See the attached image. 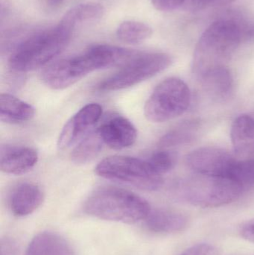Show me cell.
<instances>
[{
  "mask_svg": "<svg viewBox=\"0 0 254 255\" xmlns=\"http://www.w3.org/2000/svg\"><path fill=\"white\" fill-rule=\"evenodd\" d=\"M102 108L97 103L86 105L73 115L63 128L58 146L60 150H66L77 145L101 119Z\"/></svg>",
  "mask_w": 254,
  "mask_h": 255,
  "instance_id": "cell-10",
  "label": "cell"
},
{
  "mask_svg": "<svg viewBox=\"0 0 254 255\" xmlns=\"http://www.w3.org/2000/svg\"><path fill=\"white\" fill-rule=\"evenodd\" d=\"M152 34L150 25L136 20L124 21L116 30L118 38L128 44H138L149 39Z\"/></svg>",
  "mask_w": 254,
  "mask_h": 255,
  "instance_id": "cell-22",
  "label": "cell"
},
{
  "mask_svg": "<svg viewBox=\"0 0 254 255\" xmlns=\"http://www.w3.org/2000/svg\"><path fill=\"white\" fill-rule=\"evenodd\" d=\"M35 109L25 102L8 94H0V120L8 124H19L31 121Z\"/></svg>",
  "mask_w": 254,
  "mask_h": 255,
  "instance_id": "cell-18",
  "label": "cell"
},
{
  "mask_svg": "<svg viewBox=\"0 0 254 255\" xmlns=\"http://www.w3.org/2000/svg\"><path fill=\"white\" fill-rule=\"evenodd\" d=\"M186 0H152L154 7L161 11H170L184 5Z\"/></svg>",
  "mask_w": 254,
  "mask_h": 255,
  "instance_id": "cell-25",
  "label": "cell"
},
{
  "mask_svg": "<svg viewBox=\"0 0 254 255\" xmlns=\"http://www.w3.org/2000/svg\"><path fill=\"white\" fill-rule=\"evenodd\" d=\"M145 221L149 231L160 234L183 232L188 224L186 216L181 213L167 209L152 210Z\"/></svg>",
  "mask_w": 254,
  "mask_h": 255,
  "instance_id": "cell-14",
  "label": "cell"
},
{
  "mask_svg": "<svg viewBox=\"0 0 254 255\" xmlns=\"http://www.w3.org/2000/svg\"><path fill=\"white\" fill-rule=\"evenodd\" d=\"M25 255H74L70 244L61 235L43 232L33 238Z\"/></svg>",
  "mask_w": 254,
  "mask_h": 255,
  "instance_id": "cell-17",
  "label": "cell"
},
{
  "mask_svg": "<svg viewBox=\"0 0 254 255\" xmlns=\"http://www.w3.org/2000/svg\"><path fill=\"white\" fill-rule=\"evenodd\" d=\"M231 139L234 152L240 157L254 155V119L240 115L231 126Z\"/></svg>",
  "mask_w": 254,
  "mask_h": 255,
  "instance_id": "cell-15",
  "label": "cell"
},
{
  "mask_svg": "<svg viewBox=\"0 0 254 255\" xmlns=\"http://www.w3.org/2000/svg\"><path fill=\"white\" fill-rule=\"evenodd\" d=\"M190 103L188 85L181 79L169 78L161 82L151 94L145 105V116L152 123L167 122L183 115Z\"/></svg>",
  "mask_w": 254,
  "mask_h": 255,
  "instance_id": "cell-8",
  "label": "cell"
},
{
  "mask_svg": "<svg viewBox=\"0 0 254 255\" xmlns=\"http://www.w3.org/2000/svg\"><path fill=\"white\" fill-rule=\"evenodd\" d=\"M98 176L134 186L140 190L155 191L164 184L163 175L155 172L146 160L114 155L101 160L95 169Z\"/></svg>",
  "mask_w": 254,
  "mask_h": 255,
  "instance_id": "cell-6",
  "label": "cell"
},
{
  "mask_svg": "<svg viewBox=\"0 0 254 255\" xmlns=\"http://www.w3.org/2000/svg\"><path fill=\"white\" fill-rule=\"evenodd\" d=\"M230 178L245 192L254 187V157L237 160Z\"/></svg>",
  "mask_w": 254,
  "mask_h": 255,
  "instance_id": "cell-23",
  "label": "cell"
},
{
  "mask_svg": "<svg viewBox=\"0 0 254 255\" xmlns=\"http://www.w3.org/2000/svg\"><path fill=\"white\" fill-rule=\"evenodd\" d=\"M43 200L44 194L37 184L22 182L12 190L9 196V208L16 217H26L38 209Z\"/></svg>",
  "mask_w": 254,
  "mask_h": 255,
  "instance_id": "cell-13",
  "label": "cell"
},
{
  "mask_svg": "<svg viewBox=\"0 0 254 255\" xmlns=\"http://www.w3.org/2000/svg\"><path fill=\"white\" fill-rule=\"evenodd\" d=\"M1 255H16V247L10 240L1 241Z\"/></svg>",
  "mask_w": 254,
  "mask_h": 255,
  "instance_id": "cell-29",
  "label": "cell"
},
{
  "mask_svg": "<svg viewBox=\"0 0 254 255\" xmlns=\"http://www.w3.org/2000/svg\"><path fill=\"white\" fill-rule=\"evenodd\" d=\"M216 0H186L184 5L192 11H198L206 8Z\"/></svg>",
  "mask_w": 254,
  "mask_h": 255,
  "instance_id": "cell-27",
  "label": "cell"
},
{
  "mask_svg": "<svg viewBox=\"0 0 254 255\" xmlns=\"http://www.w3.org/2000/svg\"><path fill=\"white\" fill-rule=\"evenodd\" d=\"M104 13V7L99 3H82L68 10L61 21L75 30L82 24L98 20Z\"/></svg>",
  "mask_w": 254,
  "mask_h": 255,
  "instance_id": "cell-19",
  "label": "cell"
},
{
  "mask_svg": "<svg viewBox=\"0 0 254 255\" xmlns=\"http://www.w3.org/2000/svg\"><path fill=\"white\" fill-rule=\"evenodd\" d=\"M146 160L151 167L161 175L171 171L176 164L175 154L168 150L155 151Z\"/></svg>",
  "mask_w": 254,
  "mask_h": 255,
  "instance_id": "cell-24",
  "label": "cell"
},
{
  "mask_svg": "<svg viewBox=\"0 0 254 255\" xmlns=\"http://www.w3.org/2000/svg\"><path fill=\"white\" fill-rule=\"evenodd\" d=\"M245 34L241 25L233 19L213 22L201 34L194 51L192 70L201 79L212 70L226 67Z\"/></svg>",
  "mask_w": 254,
  "mask_h": 255,
  "instance_id": "cell-2",
  "label": "cell"
},
{
  "mask_svg": "<svg viewBox=\"0 0 254 255\" xmlns=\"http://www.w3.org/2000/svg\"><path fill=\"white\" fill-rule=\"evenodd\" d=\"M180 255H217V253L213 246L200 244L190 247Z\"/></svg>",
  "mask_w": 254,
  "mask_h": 255,
  "instance_id": "cell-26",
  "label": "cell"
},
{
  "mask_svg": "<svg viewBox=\"0 0 254 255\" xmlns=\"http://www.w3.org/2000/svg\"><path fill=\"white\" fill-rule=\"evenodd\" d=\"M137 52L110 44H96L73 56L58 60L43 70V83L53 90L73 86L95 70L122 66Z\"/></svg>",
  "mask_w": 254,
  "mask_h": 255,
  "instance_id": "cell-1",
  "label": "cell"
},
{
  "mask_svg": "<svg viewBox=\"0 0 254 255\" xmlns=\"http://www.w3.org/2000/svg\"><path fill=\"white\" fill-rule=\"evenodd\" d=\"M199 128V121L195 120L184 121L161 137L159 141L160 147L171 148L189 143L196 137Z\"/></svg>",
  "mask_w": 254,
  "mask_h": 255,
  "instance_id": "cell-20",
  "label": "cell"
},
{
  "mask_svg": "<svg viewBox=\"0 0 254 255\" xmlns=\"http://www.w3.org/2000/svg\"><path fill=\"white\" fill-rule=\"evenodd\" d=\"M171 63V57L164 52L137 53L114 74L100 82L97 89L110 92L135 86L167 70Z\"/></svg>",
  "mask_w": 254,
  "mask_h": 255,
  "instance_id": "cell-7",
  "label": "cell"
},
{
  "mask_svg": "<svg viewBox=\"0 0 254 255\" xmlns=\"http://www.w3.org/2000/svg\"><path fill=\"white\" fill-rule=\"evenodd\" d=\"M244 192L230 178L196 173L177 180L171 187V195L177 200L203 208L232 203Z\"/></svg>",
  "mask_w": 254,
  "mask_h": 255,
  "instance_id": "cell-4",
  "label": "cell"
},
{
  "mask_svg": "<svg viewBox=\"0 0 254 255\" xmlns=\"http://www.w3.org/2000/svg\"><path fill=\"white\" fill-rule=\"evenodd\" d=\"M240 234L245 240L254 244V219L243 225Z\"/></svg>",
  "mask_w": 254,
  "mask_h": 255,
  "instance_id": "cell-28",
  "label": "cell"
},
{
  "mask_svg": "<svg viewBox=\"0 0 254 255\" xmlns=\"http://www.w3.org/2000/svg\"><path fill=\"white\" fill-rule=\"evenodd\" d=\"M237 160L222 148L208 146L188 154L185 163L193 173L230 178Z\"/></svg>",
  "mask_w": 254,
  "mask_h": 255,
  "instance_id": "cell-9",
  "label": "cell"
},
{
  "mask_svg": "<svg viewBox=\"0 0 254 255\" xmlns=\"http://www.w3.org/2000/svg\"><path fill=\"white\" fill-rule=\"evenodd\" d=\"M104 144L98 129L92 130L75 147L71 154L72 161L77 165L92 161L101 152Z\"/></svg>",
  "mask_w": 254,
  "mask_h": 255,
  "instance_id": "cell-21",
  "label": "cell"
},
{
  "mask_svg": "<svg viewBox=\"0 0 254 255\" xmlns=\"http://www.w3.org/2000/svg\"><path fill=\"white\" fill-rule=\"evenodd\" d=\"M38 161V154L33 148L24 145H1L0 169L9 175H19L33 169Z\"/></svg>",
  "mask_w": 254,
  "mask_h": 255,
  "instance_id": "cell-12",
  "label": "cell"
},
{
  "mask_svg": "<svg viewBox=\"0 0 254 255\" xmlns=\"http://www.w3.org/2000/svg\"><path fill=\"white\" fill-rule=\"evenodd\" d=\"M74 31L60 21L55 26L28 35L13 48L9 67L15 73H27L46 65L67 48Z\"/></svg>",
  "mask_w": 254,
  "mask_h": 255,
  "instance_id": "cell-3",
  "label": "cell"
},
{
  "mask_svg": "<svg viewBox=\"0 0 254 255\" xmlns=\"http://www.w3.org/2000/svg\"><path fill=\"white\" fill-rule=\"evenodd\" d=\"M98 130L103 142L113 149L129 148L137 140L135 127L129 120L120 115H114L104 121Z\"/></svg>",
  "mask_w": 254,
  "mask_h": 255,
  "instance_id": "cell-11",
  "label": "cell"
},
{
  "mask_svg": "<svg viewBox=\"0 0 254 255\" xmlns=\"http://www.w3.org/2000/svg\"><path fill=\"white\" fill-rule=\"evenodd\" d=\"M84 211L100 220L132 224L146 220L152 208L132 192L107 187L95 190L85 202Z\"/></svg>",
  "mask_w": 254,
  "mask_h": 255,
  "instance_id": "cell-5",
  "label": "cell"
},
{
  "mask_svg": "<svg viewBox=\"0 0 254 255\" xmlns=\"http://www.w3.org/2000/svg\"><path fill=\"white\" fill-rule=\"evenodd\" d=\"M199 80L206 94L215 101H225L232 94L234 79L228 67L212 70Z\"/></svg>",
  "mask_w": 254,
  "mask_h": 255,
  "instance_id": "cell-16",
  "label": "cell"
}]
</instances>
